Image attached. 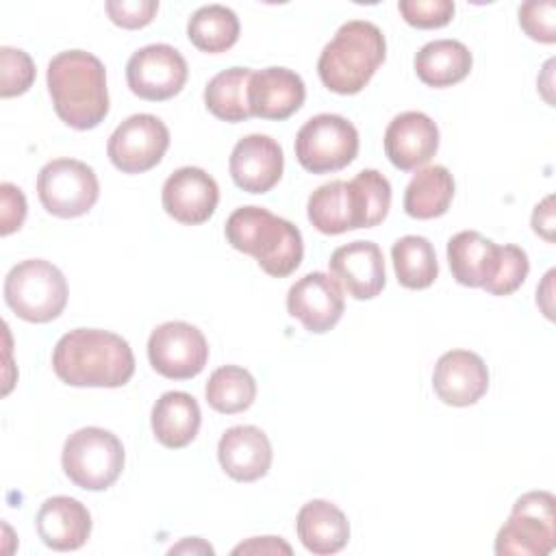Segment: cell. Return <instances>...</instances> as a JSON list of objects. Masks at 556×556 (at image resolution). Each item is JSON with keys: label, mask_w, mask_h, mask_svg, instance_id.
<instances>
[{"label": "cell", "mask_w": 556, "mask_h": 556, "mask_svg": "<svg viewBox=\"0 0 556 556\" xmlns=\"http://www.w3.org/2000/svg\"><path fill=\"white\" fill-rule=\"evenodd\" d=\"M391 261L397 282L406 289H428L439 276L434 248L419 235L400 237L391 248Z\"/></svg>", "instance_id": "f546056e"}, {"label": "cell", "mask_w": 556, "mask_h": 556, "mask_svg": "<svg viewBox=\"0 0 556 556\" xmlns=\"http://www.w3.org/2000/svg\"><path fill=\"white\" fill-rule=\"evenodd\" d=\"M387 41L382 30L367 20H350L339 26L317 59V74L334 93H358L384 63Z\"/></svg>", "instance_id": "277c9868"}, {"label": "cell", "mask_w": 556, "mask_h": 556, "mask_svg": "<svg viewBox=\"0 0 556 556\" xmlns=\"http://www.w3.org/2000/svg\"><path fill=\"white\" fill-rule=\"evenodd\" d=\"M397 9L406 24L428 30L450 24L456 4L452 0H400Z\"/></svg>", "instance_id": "836d02e7"}, {"label": "cell", "mask_w": 556, "mask_h": 556, "mask_svg": "<svg viewBox=\"0 0 556 556\" xmlns=\"http://www.w3.org/2000/svg\"><path fill=\"white\" fill-rule=\"evenodd\" d=\"M252 78L250 67H230L215 74L204 87L206 109L224 122L237 124L252 117L248 104V85Z\"/></svg>", "instance_id": "83f0119b"}, {"label": "cell", "mask_w": 556, "mask_h": 556, "mask_svg": "<svg viewBox=\"0 0 556 556\" xmlns=\"http://www.w3.org/2000/svg\"><path fill=\"white\" fill-rule=\"evenodd\" d=\"M4 302L24 321H52L67 304V280L50 261H22L4 278Z\"/></svg>", "instance_id": "5b68a950"}, {"label": "cell", "mask_w": 556, "mask_h": 556, "mask_svg": "<svg viewBox=\"0 0 556 556\" xmlns=\"http://www.w3.org/2000/svg\"><path fill=\"white\" fill-rule=\"evenodd\" d=\"M26 219V198L13 182L0 185V235L7 237L22 228Z\"/></svg>", "instance_id": "8d00e7d4"}, {"label": "cell", "mask_w": 556, "mask_h": 556, "mask_svg": "<svg viewBox=\"0 0 556 556\" xmlns=\"http://www.w3.org/2000/svg\"><path fill=\"white\" fill-rule=\"evenodd\" d=\"M358 154V130L343 115L319 113L304 122L295 135L298 163L311 174L348 167Z\"/></svg>", "instance_id": "ba28073f"}, {"label": "cell", "mask_w": 556, "mask_h": 556, "mask_svg": "<svg viewBox=\"0 0 556 556\" xmlns=\"http://www.w3.org/2000/svg\"><path fill=\"white\" fill-rule=\"evenodd\" d=\"M308 222L324 235H341L367 226V211L358 185L352 180H330L317 187L306 204Z\"/></svg>", "instance_id": "2e32d148"}, {"label": "cell", "mask_w": 556, "mask_h": 556, "mask_svg": "<svg viewBox=\"0 0 556 556\" xmlns=\"http://www.w3.org/2000/svg\"><path fill=\"white\" fill-rule=\"evenodd\" d=\"M239 17L224 4H206L193 11L187 22L189 41L208 54L230 50L239 39Z\"/></svg>", "instance_id": "f1b7e54d"}, {"label": "cell", "mask_w": 556, "mask_h": 556, "mask_svg": "<svg viewBox=\"0 0 556 556\" xmlns=\"http://www.w3.org/2000/svg\"><path fill=\"white\" fill-rule=\"evenodd\" d=\"M295 530L302 545L315 556L337 554L350 539L348 517L328 500L306 502L298 513Z\"/></svg>", "instance_id": "603a6c76"}, {"label": "cell", "mask_w": 556, "mask_h": 556, "mask_svg": "<svg viewBox=\"0 0 556 556\" xmlns=\"http://www.w3.org/2000/svg\"><path fill=\"white\" fill-rule=\"evenodd\" d=\"M48 93L61 122L91 130L109 115L104 63L85 50H65L48 63Z\"/></svg>", "instance_id": "7a4b0ae2"}, {"label": "cell", "mask_w": 556, "mask_h": 556, "mask_svg": "<svg viewBox=\"0 0 556 556\" xmlns=\"http://www.w3.org/2000/svg\"><path fill=\"white\" fill-rule=\"evenodd\" d=\"M169 148V130L156 115L126 117L109 137L106 154L124 174H143L161 163Z\"/></svg>", "instance_id": "30bf717a"}, {"label": "cell", "mask_w": 556, "mask_h": 556, "mask_svg": "<svg viewBox=\"0 0 556 556\" xmlns=\"http://www.w3.org/2000/svg\"><path fill=\"white\" fill-rule=\"evenodd\" d=\"M163 208L180 224H204L217 208L219 187L202 167H180L167 176L161 191Z\"/></svg>", "instance_id": "5bb4252c"}, {"label": "cell", "mask_w": 556, "mask_h": 556, "mask_svg": "<svg viewBox=\"0 0 556 556\" xmlns=\"http://www.w3.org/2000/svg\"><path fill=\"white\" fill-rule=\"evenodd\" d=\"M439 150V128L421 111L395 115L384 130V154L393 167L413 172L426 165Z\"/></svg>", "instance_id": "e0dca14e"}, {"label": "cell", "mask_w": 556, "mask_h": 556, "mask_svg": "<svg viewBox=\"0 0 556 556\" xmlns=\"http://www.w3.org/2000/svg\"><path fill=\"white\" fill-rule=\"evenodd\" d=\"M222 469L237 482H254L271 467V443L256 426H232L217 443Z\"/></svg>", "instance_id": "44dd1931"}, {"label": "cell", "mask_w": 556, "mask_h": 556, "mask_svg": "<svg viewBox=\"0 0 556 556\" xmlns=\"http://www.w3.org/2000/svg\"><path fill=\"white\" fill-rule=\"evenodd\" d=\"M224 232L235 250L254 256L258 267L274 278L293 274L302 263L304 241L300 228L263 206L232 211Z\"/></svg>", "instance_id": "3957f363"}, {"label": "cell", "mask_w": 556, "mask_h": 556, "mask_svg": "<svg viewBox=\"0 0 556 556\" xmlns=\"http://www.w3.org/2000/svg\"><path fill=\"white\" fill-rule=\"evenodd\" d=\"M35 83V63L28 52L11 46L0 48V96L26 93Z\"/></svg>", "instance_id": "d6a6232c"}, {"label": "cell", "mask_w": 556, "mask_h": 556, "mask_svg": "<svg viewBox=\"0 0 556 556\" xmlns=\"http://www.w3.org/2000/svg\"><path fill=\"white\" fill-rule=\"evenodd\" d=\"M37 534L50 549L72 552L85 545L91 534V515L87 506L67 495L48 497L37 517Z\"/></svg>", "instance_id": "7402d4cb"}, {"label": "cell", "mask_w": 556, "mask_h": 556, "mask_svg": "<svg viewBox=\"0 0 556 556\" xmlns=\"http://www.w3.org/2000/svg\"><path fill=\"white\" fill-rule=\"evenodd\" d=\"M432 387L441 402L450 406H471L489 389V369L476 352L450 350L441 354L434 365Z\"/></svg>", "instance_id": "d6986e66"}, {"label": "cell", "mask_w": 556, "mask_h": 556, "mask_svg": "<svg viewBox=\"0 0 556 556\" xmlns=\"http://www.w3.org/2000/svg\"><path fill=\"white\" fill-rule=\"evenodd\" d=\"M206 404L224 415L243 413L254 404L256 380L239 365L217 367L204 387Z\"/></svg>", "instance_id": "4dcf8cb0"}, {"label": "cell", "mask_w": 556, "mask_h": 556, "mask_svg": "<svg viewBox=\"0 0 556 556\" xmlns=\"http://www.w3.org/2000/svg\"><path fill=\"white\" fill-rule=\"evenodd\" d=\"M454 198V178L443 165L421 167L404 191V211L415 219H434L447 213Z\"/></svg>", "instance_id": "4316f807"}, {"label": "cell", "mask_w": 556, "mask_h": 556, "mask_svg": "<svg viewBox=\"0 0 556 556\" xmlns=\"http://www.w3.org/2000/svg\"><path fill=\"white\" fill-rule=\"evenodd\" d=\"M150 421L161 445L180 450L195 439L202 424V413L193 395L185 391H167L154 402Z\"/></svg>", "instance_id": "cb8c5ba5"}, {"label": "cell", "mask_w": 556, "mask_h": 556, "mask_svg": "<svg viewBox=\"0 0 556 556\" xmlns=\"http://www.w3.org/2000/svg\"><path fill=\"white\" fill-rule=\"evenodd\" d=\"M148 358L156 374L169 380L198 376L208 361V343L195 326L187 321H165L148 339Z\"/></svg>", "instance_id": "8fae6325"}, {"label": "cell", "mask_w": 556, "mask_h": 556, "mask_svg": "<svg viewBox=\"0 0 556 556\" xmlns=\"http://www.w3.org/2000/svg\"><path fill=\"white\" fill-rule=\"evenodd\" d=\"M500 245L476 230H460L447 241V263L456 282L484 287L495 274Z\"/></svg>", "instance_id": "d4e9b609"}, {"label": "cell", "mask_w": 556, "mask_h": 556, "mask_svg": "<svg viewBox=\"0 0 556 556\" xmlns=\"http://www.w3.org/2000/svg\"><path fill=\"white\" fill-rule=\"evenodd\" d=\"M228 169L239 189L267 193L282 176L285 154L280 143L269 135H248L235 143Z\"/></svg>", "instance_id": "9a60e30c"}, {"label": "cell", "mask_w": 556, "mask_h": 556, "mask_svg": "<svg viewBox=\"0 0 556 556\" xmlns=\"http://www.w3.org/2000/svg\"><path fill=\"white\" fill-rule=\"evenodd\" d=\"M37 195L50 215L72 219L93 208L100 195V182L87 163L54 159L37 174Z\"/></svg>", "instance_id": "9c48e42d"}, {"label": "cell", "mask_w": 556, "mask_h": 556, "mask_svg": "<svg viewBox=\"0 0 556 556\" xmlns=\"http://www.w3.org/2000/svg\"><path fill=\"white\" fill-rule=\"evenodd\" d=\"M124 445L111 430L87 426L65 439L61 465L65 476L85 491L109 489L124 469Z\"/></svg>", "instance_id": "8992f818"}, {"label": "cell", "mask_w": 556, "mask_h": 556, "mask_svg": "<svg viewBox=\"0 0 556 556\" xmlns=\"http://www.w3.org/2000/svg\"><path fill=\"white\" fill-rule=\"evenodd\" d=\"M556 2L554 0H528L519 7V26L523 33L541 43L556 41Z\"/></svg>", "instance_id": "e575fe53"}, {"label": "cell", "mask_w": 556, "mask_h": 556, "mask_svg": "<svg viewBox=\"0 0 556 556\" xmlns=\"http://www.w3.org/2000/svg\"><path fill=\"white\" fill-rule=\"evenodd\" d=\"M104 9L115 26L135 30V28L148 26L154 20L159 11V2L156 0H109Z\"/></svg>", "instance_id": "d590c367"}, {"label": "cell", "mask_w": 556, "mask_h": 556, "mask_svg": "<svg viewBox=\"0 0 556 556\" xmlns=\"http://www.w3.org/2000/svg\"><path fill=\"white\" fill-rule=\"evenodd\" d=\"M549 491L523 493L495 536L497 556H547L556 545V513Z\"/></svg>", "instance_id": "52a82bcc"}, {"label": "cell", "mask_w": 556, "mask_h": 556, "mask_svg": "<svg viewBox=\"0 0 556 556\" xmlns=\"http://www.w3.org/2000/svg\"><path fill=\"white\" fill-rule=\"evenodd\" d=\"M554 228H556V217H554V195L543 198L534 211H532V230L543 237L545 241H554Z\"/></svg>", "instance_id": "f35d334b"}, {"label": "cell", "mask_w": 556, "mask_h": 556, "mask_svg": "<svg viewBox=\"0 0 556 556\" xmlns=\"http://www.w3.org/2000/svg\"><path fill=\"white\" fill-rule=\"evenodd\" d=\"M213 554L215 549L208 545V543H204L202 539H198V536H193V539H185L182 543H178V545H174L172 549H169V554Z\"/></svg>", "instance_id": "60d3db41"}, {"label": "cell", "mask_w": 556, "mask_h": 556, "mask_svg": "<svg viewBox=\"0 0 556 556\" xmlns=\"http://www.w3.org/2000/svg\"><path fill=\"white\" fill-rule=\"evenodd\" d=\"M291 545L280 536H252L245 543H239L232 554H291Z\"/></svg>", "instance_id": "74e56055"}, {"label": "cell", "mask_w": 556, "mask_h": 556, "mask_svg": "<svg viewBox=\"0 0 556 556\" xmlns=\"http://www.w3.org/2000/svg\"><path fill=\"white\" fill-rule=\"evenodd\" d=\"M189 70L185 56L169 43H150L132 52L126 63V83L130 91L150 102H163L178 96L187 83Z\"/></svg>", "instance_id": "7c38bea8"}, {"label": "cell", "mask_w": 556, "mask_h": 556, "mask_svg": "<svg viewBox=\"0 0 556 556\" xmlns=\"http://www.w3.org/2000/svg\"><path fill=\"white\" fill-rule=\"evenodd\" d=\"M554 269H549L547 274H545V280H543V285L536 289V304L541 306V311L545 313V317L547 319H552L554 315H552V280H554Z\"/></svg>", "instance_id": "ab89813d"}, {"label": "cell", "mask_w": 556, "mask_h": 556, "mask_svg": "<svg viewBox=\"0 0 556 556\" xmlns=\"http://www.w3.org/2000/svg\"><path fill=\"white\" fill-rule=\"evenodd\" d=\"M473 56L463 41L434 39L419 48L415 54V72L428 87H452L467 78Z\"/></svg>", "instance_id": "484cf974"}, {"label": "cell", "mask_w": 556, "mask_h": 556, "mask_svg": "<svg viewBox=\"0 0 556 556\" xmlns=\"http://www.w3.org/2000/svg\"><path fill=\"white\" fill-rule=\"evenodd\" d=\"M52 369L70 387H124L135 374L128 341L100 328L65 332L52 350Z\"/></svg>", "instance_id": "6da1fadb"}, {"label": "cell", "mask_w": 556, "mask_h": 556, "mask_svg": "<svg viewBox=\"0 0 556 556\" xmlns=\"http://www.w3.org/2000/svg\"><path fill=\"white\" fill-rule=\"evenodd\" d=\"M345 298L334 276L311 271L295 280L287 293V311L300 319L308 332L324 334L334 328L343 315Z\"/></svg>", "instance_id": "4fadbf2b"}, {"label": "cell", "mask_w": 556, "mask_h": 556, "mask_svg": "<svg viewBox=\"0 0 556 556\" xmlns=\"http://www.w3.org/2000/svg\"><path fill=\"white\" fill-rule=\"evenodd\" d=\"M306 98V87L300 74L289 67H265L252 72L248 85L250 113L261 119H287Z\"/></svg>", "instance_id": "ffe728a7"}, {"label": "cell", "mask_w": 556, "mask_h": 556, "mask_svg": "<svg viewBox=\"0 0 556 556\" xmlns=\"http://www.w3.org/2000/svg\"><path fill=\"white\" fill-rule=\"evenodd\" d=\"M528 271H530V261L526 250L513 243L500 245V261H497L495 274L482 289L489 291L491 295H510L523 285Z\"/></svg>", "instance_id": "1f68e13d"}, {"label": "cell", "mask_w": 556, "mask_h": 556, "mask_svg": "<svg viewBox=\"0 0 556 556\" xmlns=\"http://www.w3.org/2000/svg\"><path fill=\"white\" fill-rule=\"evenodd\" d=\"M328 265L337 282L354 300H371L384 289V256L374 241H352L337 248Z\"/></svg>", "instance_id": "ac0fdd59"}]
</instances>
